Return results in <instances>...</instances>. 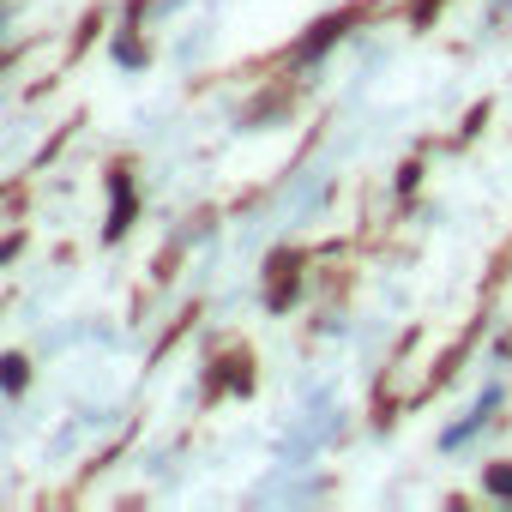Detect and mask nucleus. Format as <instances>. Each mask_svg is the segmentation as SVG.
Segmentation results:
<instances>
[{
    "mask_svg": "<svg viewBox=\"0 0 512 512\" xmlns=\"http://www.w3.org/2000/svg\"><path fill=\"white\" fill-rule=\"evenodd\" d=\"M0 386H7V392L25 386V356H7V362H0Z\"/></svg>",
    "mask_w": 512,
    "mask_h": 512,
    "instance_id": "nucleus-1",
    "label": "nucleus"
},
{
    "mask_svg": "<svg viewBox=\"0 0 512 512\" xmlns=\"http://www.w3.org/2000/svg\"><path fill=\"white\" fill-rule=\"evenodd\" d=\"M488 482H494V488H500V494H506V488H512V470H494V476H488Z\"/></svg>",
    "mask_w": 512,
    "mask_h": 512,
    "instance_id": "nucleus-2",
    "label": "nucleus"
}]
</instances>
